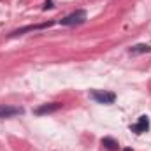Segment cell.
Listing matches in <instances>:
<instances>
[{"label": "cell", "instance_id": "cell-1", "mask_svg": "<svg viewBox=\"0 0 151 151\" xmlns=\"http://www.w3.org/2000/svg\"><path fill=\"white\" fill-rule=\"evenodd\" d=\"M86 16H88V12H86L84 9H77V11H74V12H70L69 16L62 18V19H60V25H63V27H76V25H83V23L86 21Z\"/></svg>", "mask_w": 151, "mask_h": 151}, {"label": "cell", "instance_id": "cell-2", "mask_svg": "<svg viewBox=\"0 0 151 151\" xmlns=\"http://www.w3.org/2000/svg\"><path fill=\"white\" fill-rule=\"evenodd\" d=\"M90 97H91L97 104H104V106L114 104V100H116V93L107 91V90H91V91H90Z\"/></svg>", "mask_w": 151, "mask_h": 151}, {"label": "cell", "instance_id": "cell-3", "mask_svg": "<svg viewBox=\"0 0 151 151\" xmlns=\"http://www.w3.org/2000/svg\"><path fill=\"white\" fill-rule=\"evenodd\" d=\"M55 21H46V23H37V25H27V27H21L18 30H12L11 34H7V39H14L19 37V35H25L27 32H34V30H42V28H49L53 27Z\"/></svg>", "mask_w": 151, "mask_h": 151}, {"label": "cell", "instance_id": "cell-4", "mask_svg": "<svg viewBox=\"0 0 151 151\" xmlns=\"http://www.w3.org/2000/svg\"><path fill=\"white\" fill-rule=\"evenodd\" d=\"M130 130L134 132V134H144V132H148L150 130V118L146 116V114H142V116H139V119H137V123H134V125H130Z\"/></svg>", "mask_w": 151, "mask_h": 151}, {"label": "cell", "instance_id": "cell-5", "mask_svg": "<svg viewBox=\"0 0 151 151\" xmlns=\"http://www.w3.org/2000/svg\"><path fill=\"white\" fill-rule=\"evenodd\" d=\"M25 109L23 107H16V106H5V104H0V119H5V118H12V116H18V114H23Z\"/></svg>", "mask_w": 151, "mask_h": 151}, {"label": "cell", "instance_id": "cell-6", "mask_svg": "<svg viewBox=\"0 0 151 151\" xmlns=\"http://www.w3.org/2000/svg\"><path fill=\"white\" fill-rule=\"evenodd\" d=\"M62 102H49V104H42L34 109V113L37 116H42V114H51V113H56L58 109H62Z\"/></svg>", "mask_w": 151, "mask_h": 151}, {"label": "cell", "instance_id": "cell-7", "mask_svg": "<svg viewBox=\"0 0 151 151\" xmlns=\"http://www.w3.org/2000/svg\"><path fill=\"white\" fill-rule=\"evenodd\" d=\"M144 53H151L150 44H135L130 47V55H144Z\"/></svg>", "mask_w": 151, "mask_h": 151}, {"label": "cell", "instance_id": "cell-8", "mask_svg": "<svg viewBox=\"0 0 151 151\" xmlns=\"http://www.w3.org/2000/svg\"><path fill=\"white\" fill-rule=\"evenodd\" d=\"M100 144H102L107 151H116V150H118V146H119V144H118V141L113 139V137H102Z\"/></svg>", "mask_w": 151, "mask_h": 151}, {"label": "cell", "instance_id": "cell-9", "mask_svg": "<svg viewBox=\"0 0 151 151\" xmlns=\"http://www.w3.org/2000/svg\"><path fill=\"white\" fill-rule=\"evenodd\" d=\"M55 5H53V0H46L44 2V5H42V11H47V9H53Z\"/></svg>", "mask_w": 151, "mask_h": 151}, {"label": "cell", "instance_id": "cell-10", "mask_svg": "<svg viewBox=\"0 0 151 151\" xmlns=\"http://www.w3.org/2000/svg\"><path fill=\"white\" fill-rule=\"evenodd\" d=\"M123 151H132V148H125Z\"/></svg>", "mask_w": 151, "mask_h": 151}]
</instances>
